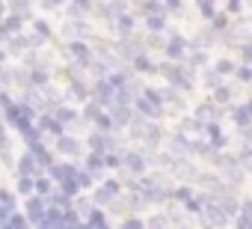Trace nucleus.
I'll use <instances>...</instances> for the list:
<instances>
[{"label":"nucleus","mask_w":252,"mask_h":229,"mask_svg":"<svg viewBox=\"0 0 252 229\" xmlns=\"http://www.w3.org/2000/svg\"><path fill=\"white\" fill-rule=\"evenodd\" d=\"M158 72L166 77V83H169L172 89H181V92H187V89L193 86V80H190V72H187L184 66H178L175 60H169V63H163V66H158Z\"/></svg>","instance_id":"obj_1"},{"label":"nucleus","mask_w":252,"mask_h":229,"mask_svg":"<svg viewBox=\"0 0 252 229\" xmlns=\"http://www.w3.org/2000/svg\"><path fill=\"white\" fill-rule=\"evenodd\" d=\"M134 113L137 116H143V119H158L160 113H163V104H158L155 98H149L146 92H140V95H134Z\"/></svg>","instance_id":"obj_2"},{"label":"nucleus","mask_w":252,"mask_h":229,"mask_svg":"<svg viewBox=\"0 0 252 229\" xmlns=\"http://www.w3.org/2000/svg\"><path fill=\"white\" fill-rule=\"evenodd\" d=\"M89 95H92L101 107H110V104L116 101V86H113L107 77H98V80L89 86Z\"/></svg>","instance_id":"obj_3"},{"label":"nucleus","mask_w":252,"mask_h":229,"mask_svg":"<svg viewBox=\"0 0 252 229\" xmlns=\"http://www.w3.org/2000/svg\"><path fill=\"white\" fill-rule=\"evenodd\" d=\"M119 193H122V182H119V179H107L101 188H95L92 202H95V205H110L113 199H119Z\"/></svg>","instance_id":"obj_4"},{"label":"nucleus","mask_w":252,"mask_h":229,"mask_svg":"<svg viewBox=\"0 0 252 229\" xmlns=\"http://www.w3.org/2000/svg\"><path fill=\"white\" fill-rule=\"evenodd\" d=\"M68 57L74 60V66H77V69H86V66L92 63L95 51H92L83 39H71V42H68Z\"/></svg>","instance_id":"obj_5"},{"label":"nucleus","mask_w":252,"mask_h":229,"mask_svg":"<svg viewBox=\"0 0 252 229\" xmlns=\"http://www.w3.org/2000/svg\"><path fill=\"white\" fill-rule=\"evenodd\" d=\"M163 54L169 57V60H184L187 57V39L184 36H178V33H169V39L163 42Z\"/></svg>","instance_id":"obj_6"},{"label":"nucleus","mask_w":252,"mask_h":229,"mask_svg":"<svg viewBox=\"0 0 252 229\" xmlns=\"http://www.w3.org/2000/svg\"><path fill=\"white\" fill-rule=\"evenodd\" d=\"M45 205H48V199H45V196H39V193H30V196H24V214L30 217V223H39V220H42V214H45Z\"/></svg>","instance_id":"obj_7"},{"label":"nucleus","mask_w":252,"mask_h":229,"mask_svg":"<svg viewBox=\"0 0 252 229\" xmlns=\"http://www.w3.org/2000/svg\"><path fill=\"white\" fill-rule=\"evenodd\" d=\"M122 167L131 170L134 176H143L146 167H149V158H146L143 152H122Z\"/></svg>","instance_id":"obj_8"},{"label":"nucleus","mask_w":252,"mask_h":229,"mask_svg":"<svg viewBox=\"0 0 252 229\" xmlns=\"http://www.w3.org/2000/svg\"><path fill=\"white\" fill-rule=\"evenodd\" d=\"M39 173H45V167H42L39 158L27 149V152L18 158V176H39Z\"/></svg>","instance_id":"obj_9"},{"label":"nucleus","mask_w":252,"mask_h":229,"mask_svg":"<svg viewBox=\"0 0 252 229\" xmlns=\"http://www.w3.org/2000/svg\"><path fill=\"white\" fill-rule=\"evenodd\" d=\"M202 134L208 137V143H211L214 149H222V146H225V134H222V128H220L214 119H208V122H205V131H202Z\"/></svg>","instance_id":"obj_10"},{"label":"nucleus","mask_w":252,"mask_h":229,"mask_svg":"<svg viewBox=\"0 0 252 229\" xmlns=\"http://www.w3.org/2000/svg\"><path fill=\"white\" fill-rule=\"evenodd\" d=\"M89 149L107 152V149H116V140L110 137V131H95V134H89Z\"/></svg>","instance_id":"obj_11"},{"label":"nucleus","mask_w":252,"mask_h":229,"mask_svg":"<svg viewBox=\"0 0 252 229\" xmlns=\"http://www.w3.org/2000/svg\"><path fill=\"white\" fill-rule=\"evenodd\" d=\"M24 15H18V12H6L3 18H0V27L6 30V36H12V33H21L24 30Z\"/></svg>","instance_id":"obj_12"},{"label":"nucleus","mask_w":252,"mask_h":229,"mask_svg":"<svg viewBox=\"0 0 252 229\" xmlns=\"http://www.w3.org/2000/svg\"><path fill=\"white\" fill-rule=\"evenodd\" d=\"M131 63H134V72H140V75H155V72H158L155 60H152L149 54H143V51H137V54L131 57Z\"/></svg>","instance_id":"obj_13"},{"label":"nucleus","mask_w":252,"mask_h":229,"mask_svg":"<svg viewBox=\"0 0 252 229\" xmlns=\"http://www.w3.org/2000/svg\"><path fill=\"white\" fill-rule=\"evenodd\" d=\"M54 140H57V152H63V155H68V158H77V155H80V143H77L74 137L60 134V137H54Z\"/></svg>","instance_id":"obj_14"},{"label":"nucleus","mask_w":252,"mask_h":229,"mask_svg":"<svg viewBox=\"0 0 252 229\" xmlns=\"http://www.w3.org/2000/svg\"><path fill=\"white\" fill-rule=\"evenodd\" d=\"M113 21H116V30H119V36H131V33H134V27H137V18H134L131 12H125V9H122V12H119Z\"/></svg>","instance_id":"obj_15"},{"label":"nucleus","mask_w":252,"mask_h":229,"mask_svg":"<svg viewBox=\"0 0 252 229\" xmlns=\"http://www.w3.org/2000/svg\"><path fill=\"white\" fill-rule=\"evenodd\" d=\"M146 30H149V33H163V30H166V12H152V15H146Z\"/></svg>","instance_id":"obj_16"},{"label":"nucleus","mask_w":252,"mask_h":229,"mask_svg":"<svg viewBox=\"0 0 252 229\" xmlns=\"http://www.w3.org/2000/svg\"><path fill=\"white\" fill-rule=\"evenodd\" d=\"M68 80H71V83H68L71 95H74L77 101H86V98H89V86H86V80H83V77H77V75H71Z\"/></svg>","instance_id":"obj_17"},{"label":"nucleus","mask_w":252,"mask_h":229,"mask_svg":"<svg viewBox=\"0 0 252 229\" xmlns=\"http://www.w3.org/2000/svg\"><path fill=\"white\" fill-rule=\"evenodd\" d=\"M54 188H57V185H54V179H51L48 173H39V176H36V182H33V191H36L39 196H48Z\"/></svg>","instance_id":"obj_18"},{"label":"nucleus","mask_w":252,"mask_h":229,"mask_svg":"<svg viewBox=\"0 0 252 229\" xmlns=\"http://www.w3.org/2000/svg\"><path fill=\"white\" fill-rule=\"evenodd\" d=\"M92 125H95L98 131H113V116H110V110H107V107H101V110L95 113Z\"/></svg>","instance_id":"obj_19"},{"label":"nucleus","mask_w":252,"mask_h":229,"mask_svg":"<svg viewBox=\"0 0 252 229\" xmlns=\"http://www.w3.org/2000/svg\"><path fill=\"white\" fill-rule=\"evenodd\" d=\"M54 116H57L63 125H71V122H77L80 110H74V107H65V104H63V107H57V110H54Z\"/></svg>","instance_id":"obj_20"},{"label":"nucleus","mask_w":252,"mask_h":229,"mask_svg":"<svg viewBox=\"0 0 252 229\" xmlns=\"http://www.w3.org/2000/svg\"><path fill=\"white\" fill-rule=\"evenodd\" d=\"M231 119H234V125L240 128V125L252 122V113H249V107H246V104H234V107H231Z\"/></svg>","instance_id":"obj_21"},{"label":"nucleus","mask_w":252,"mask_h":229,"mask_svg":"<svg viewBox=\"0 0 252 229\" xmlns=\"http://www.w3.org/2000/svg\"><path fill=\"white\" fill-rule=\"evenodd\" d=\"M86 170L98 176V173L104 170V152H95V149H89V155H86Z\"/></svg>","instance_id":"obj_22"},{"label":"nucleus","mask_w":252,"mask_h":229,"mask_svg":"<svg viewBox=\"0 0 252 229\" xmlns=\"http://www.w3.org/2000/svg\"><path fill=\"white\" fill-rule=\"evenodd\" d=\"M234 223H237V226H252V199L240 202V208H237V217H234Z\"/></svg>","instance_id":"obj_23"},{"label":"nucleus","mask_w":252,"mask_h":229,"mask_svg":"<svg viewBox=\"0 0 252 229\" xmlns=\"http://www.w3.org/2000/svg\"><path fill=\"white\" fill-rule=\"evenodd\" d=\"M33 33H36L42 42H51V39H54V30L48 27V21H45V18H33Z\"/></svg>","instance_id":"obj_24"},{"label":"nucleus","mask_w":252,"mask_h":229,"mask_svg":"<svg viewBox=\"0 0 252 229\" xmlns=\"http://www.w3.org/2000/svg\"><path fill=\"white\" fill-rule=\"evenodd\" d=\"M196 9H199V15H202L205 21H211L214 12H217V0H196Z\"/></svg>","instance_id":"obj_25"},{"label":"nucleus","mask_w":252,"mask_h":229,"mask_svg":"<svg viewBox=\"0 0 252 229\" xmlns=\"http://www.w3.org/2000/svg\"><path fill=\"white\" fill-rule=\"evenodd\" d=\"M214 104H231V86H222V83H217L214 86V98H211Z\"/></svg>","instance_id":"obj_26"},{"label":"nucleus","mask_w":252,"mask_h":229,"mask_svg":"<svg viewBox=\"0 0 252 229\" xmlns=\"http://www.w3.org/2000/svg\"><path fill=\"white\" fill-rule=\"evenodd\" d=\"M77 185H80V191H92V185H95V173H89L86 167H77Z\"/></svg>","instance_id":"obj_27"},{"label":"nucleus","mask_w":252,"mask_h":229,"mask_svg":"<svg viewBox=\"0 0 252 229\" xmlns=\"http://www.w3.org/2000/svg\"><path fill=\"white\" fill-rule=\"evenodd\" d=\"M83 223H86V226H107V214L95 205V208H89V214H86Z\"/></svg>","instance_id":"obj_28"},{"label":"nucleus","mask_w":252,"mask_h":229,"mask_svg":"<svg viewBox=\"0 0 252 229\" xmlns=\"http://www.w3.org/2000/svg\"><path fill=\"white\" fill-rule=\"evenodd\" d=\"M211 30H214V33H225V30H228V12H214Z\"/></svg>","instance_id":"obj_29"},{"label":"nucleus","mask_w":252,"mask_h":229,"mask_svg":"<svg viewBox=\"0 0 252 229\" xmlns=\"http://www.w3.org/2000/svg\"><path fill=\"white\" fill-rule=\"evenodd\" d=\"M6 226H12V229H24V226H30V217H27L24 211H18V208H15V211L9 214V220H6Z\"/></svg>","instance_id":"obj_30"},{"label":"nucleus","mask_w":252,"mask_h":229,"mask_svg":"<svg viewBox=\"0 0 252 229\" xmlns=\"http://www.w3.org/2000/svg\"><path fill=\"white\" fill-rule=\"evenodd\" d=\"M187 54H190V66H193V69H202V66H208V54H205L202 48H190Z\"/></svg>","instance_id":"obj_31"},{"label":"nucleus","mask_w":252,"mask_h":229,"mask_svg":"<svg viewBox=\"0 0 252 229\" xmlns=\"http://www.w3.org/2000/svg\"><path fill=\"white\" fill-rule=\"evenodd\" d=\"M104 167H110V170H122V152L107 149V152H104Z\"/></svg>","instance_id":"obj_32"},{"label":"nucleus","mask_w":252,"mask_h":229,"mask_svg":"<svg viewBox=\"0 0 252 229\" xmlns=\"http://www.w3.org/2000/svg\"><path fill=\"white\" fill-rule=\"evenodd\" d=\"M92 3H95V0H71V18H80L83 12H89Z\"/></svg>","instance_id":"obj_33"},{"label":"nucleus","mask_w":252,"mask_h":229,"mask_svg":"<svg viewBox=\"0 0 252 229\" xmlns=\"http://www.w3.org/2000/svg\"><path fill=\"white\" fill-rule=\"evenodd\" d=\"M33 182H36V176H18V193H21V196L36 193V191H33Z\"/></svg>","instance_id":"obj_34"},{"label":"nucleus","mask_w":252,"mask_h":229,"mask_svg":"<svg viewBox=\"0 0 252 229\" xmlns=\"http://www.w3.org/2000/svg\"><path fill=\"white\" fill-rule=\"evenodd\" d=\"M234 77H237L240 83H249V80H252V63H240V66H234Z\"/></svg>","instance_id":"obj_35"},{"label":"nucleus","mask_w":252,"mask_h":229,"mask_svg":"<svg viewBox=\"0 0 252 229\" xmlns=\"http://www.w3.org/2000/svg\"><path fill=\"white\" fill-rule=\"evenodd\" d=\"M214 72H217L220 77H225V75H234V63H231V60H217Z\"/></svg>","instance_id":"obj_36"},{"label":"nucleus","mask_w":252,"mask_h":229,"mask_svg":"<svg viewBox=\"0 0 252 229\" xmlns=\"http://www.w3.org/2000/svg\"><path fill=\"white\" fill-rule=\"evenodd\" d=\"M89 205H92V199H86V196H77V193L71 196V208H74V211H89Z\"/></svg>","instance_id":"obj_37"},{"label":"nucleus","mask_w":252,"mask_h":229,"mask_svg":"<svg viewBox=\"0 0 252 229\" xmlns=\"http://www.w3.org/2000/svg\"><path fill=\"white\" fill-rule=\"evenodd\" d=\"M243 9V0H225V12L228 15H237Z\"/></svg>","instance_id":"obj_38"},{"label":"nucleus","mask_w":252,"mask_h":229,"mask_svg":"<svg viewBox=\"0 0 252 229\" xmlns=\"http://www.w3.org/2000/svg\"><path fill=\"white\" fill-rule=\"evenodd\" d=\"M122 226H128V229H143V226H146V220H140V217H125V220H122Z\"/></svg>","instance_id":"obj_39"},{"label":"nucleus","mask_w":252,"mask_h":229,"mask_svg":"<svg viewBox=\"0 0 252 229\" xmlns=\"http://www.w3.org/2000/svg\"><path fill=\"white\" fill-rule=\"evenodd\" d=\"M146 223H149V226H169V217H166V214H155V217L146 220Z\"/></svg>","instance_id":"obj_40"},{"label":"nucleus","mask_w":252,"mask_h":229,"mask_svg":"<svg viewBox=\"0 0 252 229\" xmlns=\"http://www.w3.org/2000/svg\"><path fill=\"white\" fill-rule=\"evenodd\" d=\"M240 60H243V63H252V42L240 45Z\"/></svg>","instance_id":"obj_41"},{"label":"nucleus","mask_w":252,"mask_h":229,"mask_svg":"<svg viewBox=\"0 0 252 229\" xmlns=\"http://www.w3.org/2000/svg\"><path fill=\"white\" fill-rule=\"evenodd\" d=\"M240 137H243V143H252V122L240 125Z\"/></svg>","instance_id":"obj_42"},{"label":"nucleus","mask_w":252,"mask_h":229,"mask_svg":"<svg viewBox=\"0 0 252 229\" xmlns=\"http://www.w3.org/2000/svg\"><path fill=\"white\" fill-rule=\"evenodd\" d=\"M181 6H184L181 0H163V9H166V12H178Z\"/></svg>","instance_id":"obj_43"},{"label":"nucleus","mask_w":252,"mask_h":229,"mask_svg":"<svg viewBox=\"0 0 252 229\" xmlns=\"http://www.w3.org/2000/svg\"><path fill=\"white\" fill-rule=\"evenodd\" d=\"M65 0H45V9H54V6H63Z\"/></svg>","instance_id":"obj_44"},{"label":"nucleus","mask_w":252,"mask_h":229,"mask_svg":"<svg viewBox=\"0 0 252 229\" xmlns=\"http://www.w3.org/2000/svg\"><path fill=\"white\" fill-rule=\"evenodd\" d=\"M246 107H249V113H252V98H249V101H246Z\"/></svg>","instance_id":"obj_45"}]
</instances>
